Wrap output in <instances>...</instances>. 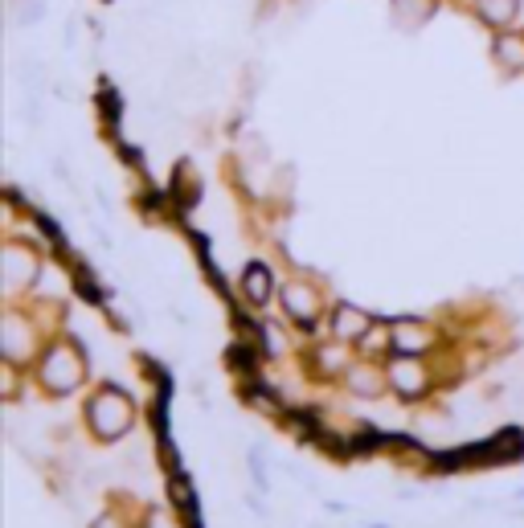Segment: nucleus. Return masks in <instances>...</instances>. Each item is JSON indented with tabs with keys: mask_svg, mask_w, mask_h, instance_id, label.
I'll use <instances>...</instances> for the list:
<instances>
[{
	"mask_svg": "<svg viewBox=\"0 0 524 528\" xmlns=\"http://www.w3.org/2000/svg\"><path fill=\"white\" fill-rule=\"evenodd\" d=\"M86 414H91L95 434L107 438V443H111V438H119V434H127V426H131V402L123 398L119 389H103Z\"/></svg>",
	"mask_w": 524,
	"mask_h": 528,
	"instance_id": "obj_1",
	"label": "nucleus"
},
{
	"mask_svg": "<svg viewBox=\"0 0 524 528\" xmlns=\"http://www.w3.org/2000/svg\"><path fill=\"white\" fill-rule=\"evenodd\" d=\"M41 381H46V389L54 393H66L82 381V361L74 348H54L46 361H41Z\"/></svg>",
	"mask_w": 524,
	"mask_h": 528,
	"instance_id": "obj_2",
	"label": "nucleus"
},
{
	"mask_svg": "<svg viewBox=\"0 0 524 528\" xmlns=\"http://www.w3.org/2000/svg\"><path fill=\"white\" fill-rule=\"evenodd\" d=\"M0 344H5V357L9 361H25L29 352H33V328L21 316H9L5 332H0Z\"/></svg>",
	"mask_w": 524,
	"mask_h": 528,
	"instance_id": "obj_3",
	"label": "nucleus"
},
{
	"mask_svg": "<svg viewBox=\"0 0 524 528\" xmlns=\"http://www.w3.org/2000/svg\"><path fill=\"white\" fill-rule=\"evenodd\" d=\"M389 381H393V389H398V393L414 398V393H422V389H426V369H422L414 357H402V361H393Z\"/></svg>",
	"mask_w": 524,
	"mask_h": 528,
	"instance_id": "obj_4",
	"label": "nucleus"
},
{
	"mask_svg": "<svg viewBox=\"0 0 524 528\" xmlns=\"http://www.w3.org/2000/svg\"><path fill=\"white\" fill-rule=\"evenodd\" d=\"M287 312L299 320V324H312L316 312H320V295L312 287H303V283H291L287 287Z\"/></svg>",
	"mask_w": 524,
	"mask_h": 528,
	"instance_id": "obj_5",
	"label": "nucleus"
},
{
	"mask_svg": "<svg viewBox=\"0 0 524 528\" xmlns=\"http://www.w3.org/2000/svg\"><path fill=\"white\" fill-rule=\"evenodd\" d=\"M33 275H37V258L25 254L21 246H9L5 250V283L9 287H25Z\"/></svg>",
	"mask_w": 524,
	"mask_h": 528,
	"instance_id": "obj_6",
	"label": "nucleus"
},
{
	"mask_svg": "<svg viewBox=\"0 0 524 528\" xmlns=\"http://www.w3.org/2000/svg\"><path fill=\"white\" fill-rule=\"evenodd\" d=\"M389 344L402 352V357H418V352L430 344V332L422 328V324H398L389 332Z\"/></svg>",
	"mask_w": 524,
	"mask_h": 528,
	"instance_id": "obj_7",
	"label": "nucleus"
},
{
	"mask_svg": "<svg viewBox=\"0 0 524 528\" xmlns=\"http://www.w3.org/2000/svg\"><path fill=\"white\" fill-rule=\"evenodd\" d=\"M389 13H393V21H398L402 29H414V25H422V21H426L430 0H393Z\"/></svg>",
	"mask_w": 524,
	"mask_h": 528,
	"instance_id": "obj_8",
	"label": "nucleus"
},
{
	"mask_svg": "<svg viewBox=\"0 0 524 528\" xmlns=\"http://www.w3.org/2000/svg\"><path fill=\"white\" fill-rule=\"evenodd\" d=\"M365 332H369V316L357 312V307H340V312H336V336L340 340H357Z\"/></svg>",
	"mask_w": 524,
	"mask_h": 528,
	"instance_id": "obj_9",
	"label": "nucleus"
},
{
	"mask_svg": "<svg viewBox=\"0 0 524 528\" xmlns=\"http://www.w3.org/2000/svg\"><path fill=\"white\" fill-rule=\"evenodd\" d=\"M516 9H520V0H479V17L500 29L516 21Z\"/></svg>",
	"mask_w": 524,
	"mask_h": 528,
	"instance_id": "obj_10",
	"label": "nucleus"
},
{
	"mask_svg": "<svg viewBox=\"0 0 524 528\" xmlns=\"http://www.w3.org/2000/svg\"><path fill=\"white\" fill-rule=\"evenodd\" d=\"M242 291L250 303H267L271 299V271L267 267H250L246 279H242Z\"/></svg>",
	"mask_w": 524,
	"mask_h": 528,
	"instance_id": "obj_11",
	"label": "nucleus"
},
{
	"mask_svg": "<svg viewBox=\"0 0 524 528\" xmlns=\"http://www.w3.org/2000/svg\"><path fill=\"white\" fill-rule=\"evenodd\" d=\"M496 58H500V66L520 70V66H524V41L512 37V33H504V37L496 41Z\"/></svg>",
	"mask_w": 524,
	"mask_h": 528,
	"instance_id": "obj_12",
	"label": "nucleus"
},
{
	"mask_svg": "<svg viewBox=\"0 0 524 528\" xmlns=\"http://www.w3.org/2000/svg\"><path fill=\"white\" fill-rule=\"evenodd\" d=\"M348 385H353L357 393H365V398H377L381 393V377L373 369H348Z\"/></svg>",
	"mask_w": 524,
	"mask_h": 528,
	"instance_id": "obj_13",
	"label": "nucleus"
},
{
	"mask_svg": "<svg viewBox=\"0 0 524 528\" xmlns=\"http://www.w3.org/2000/svg\"><path fill=\"white\" fill-rule=\"evenodd\" d=\"M177 197H181V201H197V197H201V181H193L189 164L177 172Z\"/></svg>",
	"mask_w": 524,
	"mask_h": 528,
	"instance_id": "obj_14",
	"label": "nucleus"
}]
</instances>
